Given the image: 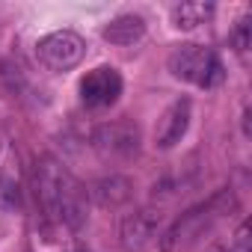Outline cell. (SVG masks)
Returning a JSON list of instances; mask_svg holds the SVG:
<instances>
[{
  "label": "cell",
  "mask_w": 252,
  "mask_h": 252,
  "mask_svg": "<svg viewBox=\"0 0 252 252\" xmlns=\"http://www.w3.org/2000/svg\"><path fill=\"white\" fill-rule=\"evenodd\" d=\"M228 252H249V222H243L234 234V243L228 246Z\"/></svg>",
  "instance_id": "cell-16"
},
{
  "label": "cell",
  "mask_w": 252,
  "mask_h": 252,
  "mask_svg": "<svg viewBox=\"0 0 252 252\" xmlns=\"http://www.w3.org/2000/svg\"><path fill=\"white\" fill-rule=\"evenodd\" d=\"M160 225H163V214L160 208H137L131 214H125L119 222V240L125 246V252H146L158 237H160Z\"/></svg>",
  "instance_id": "cell-5"
},
{
  "label": "cell",
  "mask_w": 252,
  "mask_h": 252,
  "mask_svg": "<svg viewBox=\"0 0 252 252\" xmlns=\"http://www.w3.org/2000/svg\"><path fill=\"white\" fill-rule=\"evenodd\" d=\"M12 208H18V187L0 178V211H12Z\"/></svg>",
  "instance_id": "cell-14"
},
{
  "label": "cell",
  "mask_w": 252,
  "mask_h": 252,
  "mask_svg": "<svg viewBox=\"0 0 252 252\" xmlns=\"http://www.w3.org/2000/svg\"><path fill=\"white\" fill-rule=\"evenodd\" d=\"M214 57L217 54L208 51V48H202V45H178L169 54V71H172V77L199 86L202 77H205V71H208V65L214 63Z\"/></svg>",
  "instance_id": "cell-7"
},
{
  "label": "cell",
  "mask_w": 252,
  "mask_h": 252,
  "mask_svg": "<svg viewBox=\"0 0 252 252\" xmlns=\"http://www.w3.org/2000/svg\"><path fill=\"white\" fill-rule=\"evenodd\" d=\"M214 15L211 3H199V0H190V3H178L172 6V24L178 30H196L199 24H205Z\"/></svg>",
  "instance_id": "cell-11"
},
{
  "label": "cell",
  "mask_w": 252,
  "mask_h": 252,
  "mask_svg": "<svg viewBox=\"0 0 252 252\" xmlns=\"http://www.w3.org/2000/svg\"><path fill=\"white\" fill-rule=\"evenodd\" d=\"M36 199L57 225L80 228L86 222V190L57 158H42L36 163Z\"/></svg>",
  "instance_id": "cell-1"
},
{
  "label": "cell",
  "mask_w": 252,
  "mask_h": 252,
  "mask_svg": "<svg viewBox=\"0 0 252 252\" xmlns=\"http://www.w3.org/2000/svg\"><path fill=\"white\" fill-rule=\"evenodd\" d=\"M119 95H122V77H119V71L110 68V65L92 68V71L80 80V98H83V104L92 107V110H101V107L116 104Z\"/></svg>",
  "instance_id": "cell-6"
},
{
  "label": "cell",
  "mask_w": 252,
  "mask_h": 252,
  "mask_svg": "<svg viewBox=\"0 0 252 252\" xmlns=\"http://www.w3.org/2000/svg\"><path fill=\"white\" fill-rule=\"evenodd\" d=\"M222 77H225V71H222V63H220V57H214V63L208 65V71H205V77H202V89H214V86H220L222 83Z\"/></svg>",
  "instance_id": "cell-15"
},
{
  "label": "cell",
  "mask_w": 252,
  "mask_h": 252,
  "mask_svg": "<svg viewBox=\"0 0 252 252\" xmlns=\"http://www.w3.org/2000/svg\"><path fill=\"white\" fill-rule=\"evenodd\" d=\"M110 45H119V48H128V45H137L143 36H146V21L140 18V15H134V12H128V15H119V18H113L107 27H104V33H101Z\"/></svg>",
  "instance_id": "cell-10"
},
{
  "label": "cell",
  "mask_w": 252,
  "mask_h": 252,
  "mask_svg": "<svg viewBox=\"0 0 252 252\" xmlns=\"http://www.w3.org/2000/svg\"><path fill=\"white\" fill-rule=\"evenodd\" d=\"M231 42H234L237 54H246V51H249V45H252V18H249V15L237 21V30H234V36H231Z\"/></svg>",
  "instance_id": "cell-13"
},
{
  "label": "cell",
  "mask_w": 252,
  "mask_h": 252,
  "mask_svg": "<svg viewBox=\"0 0 252 252\" xmlns=\"http://www.w3.org/2000/svg\"><path fill=\"white\" fill-rule=\"evenodd\" d=\"M237 208V199L234 193L225 187V190H217L211 199L193 205L190 211H184L163 234H160V252H187L202 234H208L225 214H231Z\"/></svg>",
  "instance_id": "cell-2"
},
{
  "label": "cell",
  "mask_w": 252,
  "mask_h": 252,
  "mask_svg": "<svg viewBox=\"0 0 252 252\" xmlns=\"http://www.w3.org/2000/svg\"><path fill=\"white\" fill-rule=\"evenodd\" d=\"M89 196L101 208H122L134 199V181L125 175H104L89 187Z\"/></svg>",
  "instance_id": "cell-9"
},
{
  "label": "cell",
  "mask_w": 252,
  "mask_h": 252,
  "mask_svg": "<svg viewBox=\"0 0 252 252\" xmlns=\"http://www.w3.org/2000/svg\"><path fill=\"white\" fill-rule=\"evenodd\" d=\"M190 178H181V175H172V178H163L160 184H155V202H172V199H178L181 193H187L190 190Z\"/></svg>",
  "instance_id": "cell-12"
},
{
  "label": "cell",
  "mask_w": 252,
  "mask_h": 252,
  "mask_svg": "<svg viewBox=\"0 0 252 252\" xmlns=\"http://www.w3.org/2000/svg\"><path fill=\"white\" fill-rule=\"evenodd\" d=\"M190 110H193L190 98H178V101H172V104L160 113L158 128H155V143H158V149H172L175 143H181V137H184L187 128H190Z\"/></svg>",
  "instance_id": "cell-8"
},
{
  "label": "cell",
  "mask_w": 252,
  "mask_h": 252,
  "mask_svg": "<svg viewBox=\"0 0 252 252\" xmlns=\"http://www.w3.org/2000/svg\"><path fill=\"white\" fill-rule=\"evenodd\" d=\"M83 54H86V42L71 30L48 33L36 45V57L48 71H68L83 60Z\"/></svg>",
  "instance_id": "cell-4"
},
{
  "label": "cell",
  "mask_w": 252,
  "mask_h": 252,
  "mask_svg": "<svg viewBox=\"0 0 252 252\" xmlns=\"http://www.w3.org/2000/svg\"><path fill=\"white\" fill-rule=\"evenodd\" d=\"M140 128L131 119H113L95 128L92 146L101 158L107 160H131L140 152Z\"/></svg>",
  "instance_id": "cell-3"
}]
</instances>
